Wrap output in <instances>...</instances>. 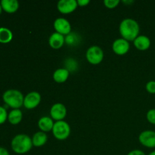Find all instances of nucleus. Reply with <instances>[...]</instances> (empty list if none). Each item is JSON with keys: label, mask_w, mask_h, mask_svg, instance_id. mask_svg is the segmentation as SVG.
<instances>
[{"label": "nucleus", "mask_w": 155, "mask_h": 155, "mask_svg": "<svg viewBox=\"0 0 155 155\" xmlns=\"http://www.w3.org/2000/svg\"><path fill=\"white\" fill-rule=\"evenodd\" d=\"M2 8L1 4H0V15H1V14H2Z\"/></svg>", "instance_id": "7c9ffc66"}, {"label": "nucleus", "mask_w": 155, "mask_h": 155, "mask_svg": "<svg viewBox=\"0 0 155 155\" xmlns=\"http://www.w3.org/2000/svg\"><path fill=\"white\" fill-rule=\"evenodd\" d=\"M130 48V42L123 38L116 39L112 44V50L118 55H124L129 51Z\"/></svg>", "instance_id": "9b49d317"}, {"label": "nucleus", "mask_w": 155, "mask_h": 155, "mask_svg": "<svg viewBox=\"0 0 155 155\" xmlns=\"http://www.w3.org/2000/svg\"><path fill=\"white\" fill-rule=\"evenodd\" d=\"M50 115L53 120H64L67 116V108L62 103H55L50 109Z\"/></svg>", "instance_id": "1a4fd4ad"}, {"label": "nucleus", "mask_w": 155, "mask_h": 155, "mask_svg": "<svg viewBox=\"0 0 155 155\" xmlns=\"http://www.w3.org/2000/svg\"><path fill=\"white\" fill-rule=\"evenodd\" d=\"M80 37L77 33L74 32H71L68 35L65 36V43L68 44V45L71 46H74L80 43Z\"/></svg>", "instance_id": "aec40b11"}, {"label": "nucleus", "mask_w": 155, "mask_h": 155, "mask_svg": "<svg viewBox=\"0 0 155 155\" xmlns=\"http://www.w3.org/2000/svg\"><path fill=\"white\" fill-rule=\"evenodd\" d=\"M127 155H146V154H145L144 151H141V150L135 149V150H133V151H130V152H129Z\"/></svg>", "instance_id": "a878e982"}, {"label": "nucleus", "mask_w": 155, "mask_h": 155, "mask_svg": "<svg viewBox=\"0 0 155 155\" xmlns=\"http://www.w3.org/2000/svg\"><path fill=\"white\" fill-rule=\"evenodd\" d=\"M134 46L140 51H146L151 46V39L145 35H139L133 41Z\"/></svg>", "instance_id": "ddd939ff"}, {"label": "nucleus", "mask_w": 155, "mask_h": 155, "mask_svg": "<svg viewBox=\"0 0 155 155\" xmlns=\"http://www.w3.org/2000/svg\"><path fill=\"white\" fill-rule=\"evenodd\" d=\"M139 141L142 145L148 148H155V131L145 130L139 136Z\"/></svg>", "instance_id": "6e6552de"}, {"label": "nucleus", "mask_w": 155, "mask_h": 155, "mask_svg": "<svg viewBox=\"0 0 155 155\" xmlns=\"http://www.w3.org/2000/svg\"><path fill=\"white\" fill-rule=\"evenodd\" d=\"M123 2L124 3H125V4H127V5H129V4H131V3H133L134 2L133 1H123Z\"/></svg>", "instance_id": "c85d7f7f"}, {"label": "nucleus", "mask_w": 155, "mask_h": 155, "mask_svg": "<svg viewBox=\"0 0 155 155\" xmlns=\"http://www.w3.org/2000/svg\"><path fill=\"white\" fill-rule=\"evenodd\" d=\"M119 30L123 39L130 42L134 41L139 36L140 27L139 23L134 19L126 18L121 21Z\"/></svg>", "instance_id": "f257e3e1"}, {"label": "nucleus", "mask_w": 155, "mask_h": 155, "mask_svg": "<svg viewBox=\"0 0 155 155\" xmlns=\"http://www.w3.org/2000/svg\"><path fill=\"white\" fill-rule=\"evenodd\" d=\"M47 141H48V136H47L46 133L42 131L36 133L32 138L33 145L34 147H37V148L45 145Z\"/></svg>", "instance_id": "dca6fc26"}, {"label": "nucleus", "mask_w": 155, "mask_h": 155, "mask_svg": "<svg viewBox=\"0 0 155 155\" xmlns=\"http://www.w3.org/2000/svg\"><path fill=\"white\" fill-rule=\"evenodd\" d=\"M0 4L2 10L8 14L15 13L19 8V2L17 0H2Z\"/></svg>", "instance_id": "2eb2a0df"}, {"label": "nucleus", "mask_w": 155, "mask_h": 155, "mask_svg": "<svg viewBox=\"0 0 155 155\" xmlns=\"http://www.w3.org/2000/svg\"><path fill=\"white\" fill-rule=\"evenodd\" d=\"M54 120L52 118L48 116L42 117L38 121V127H39L40 131L43 133H48V132L52 131L53 127H54Z\"/></svg>", "instance_id": "4468645a"}, {"label": "nucleus", "mask_w": 155, "mask_h": 155, "mask_svg": "<svg viewBox=\"0 0 155 155\" xmlns=\"http://www.w3.org/2000/svg\"><path fill=\"white\" fill-rule=\"evenodd\" d=\"M148 155H155V150H154V151H151V152L150 153V154H148Z\"/></svg>", "instance_id": "c756f323"}, {"label": "nucleus", "mask_w": 155, "mask_h": 155, "mask_svg": "<svg viewBox=\"0 0 155 155\" xmlns=\"http://www.w3.org/2000/svg\"><path fill=\"white\" fill-rule=\"evenodd\" d=\"M78 7L76 0H60L57 4V8L60 13L68 15L77 9Z\"/></svg>", "instance_id": "9d476101"}, {"label": "nucleus", "mask_w": 155, "mask_h": 155, "mask_svg": "<svg viewBox=\"0 0 155 155\" xmlns=\"http://www.w3.org/2000/svg\"><path fill=\"white\" fill-rule=\"evenodd\" d=\"M13 39L12 30L6 27H0V43H9Z\"/></svg>", "instance_id": "6ab92c4d"}, {"label": "nucleus", "mask_w": 155, "mask_h": 155, "mask_svg": "<svg viewBox=\"0 0 155 155\" xmlns=\"http://www.w3.org/2000/svg\"><path fill=\"white\" fill-rule=\"evenodd\" d=\"M53 27L55 30V32L64 36H66L67 35L72 32L71 31L72 28H71V23L64 18H56L55 21H54V24H53Z\"/></svg>", "instance_id": "0eeeda50"}, {"label": "nucleus", "mask_w": 155, "mask_h": 155, "mask_svg": "<svg viewBox=\"0 0 155 155\" xmlns=\"http://www.w3.org/2000/svg\"><path fill=\"white\" fill-rule=\"evenodd\" d=\"M145 89L146 91L150 94H155V81L151 80L148 82L145 85Z\"/></svg>", "instance_id": "393cba45"}, {"label": "nucleus", "mask_w": 155, "mask_h": 155, "mask_svg": "<svg viewBox=\"0 0 155 155\" xmlns=\"http://www.w3.org/2000/svg\"><path fill=\"white\" fill-rule=\"evenodd\" d=\"M86 58L88 62L91 64H99L104 59V51L101 47L98 45H92L86 51Z\"/></svg>", "instance_id": "39448f33"}, {"label": "nucleus", "mask_w": 155, "mask_h": 155, "mask_svg": "<svg viewBox=\"0 0 155 155\" xmlns=\"http://www.w3.org/2000/svg\"><path fill=\"white\" fill-rule=\"evenodd\" d=\"M65 43V36L60 33L54 32L48 38V44L50 47L54 49H59L62 48Z\"/></svg>", "instance_id": "f8f14e48"}, {"label": "nucleus", "mask_w": 155, "mask_h": 155, "mask_svg": "<svg viewBox=\"0 0 155 155\" xmlns=\"http://www.w3.org/2000/svg\"><path fill=\"white\" fill-rule=\"evenodd\" d=\"M70 72L66 68H58L53 74V80L58 83H63L68 80Z\"/></svg>", "instance_id": "f3484780"}, {"label": "nucleus", "mask_w": 155, "mask_h": 155, "mask_svg": "<svg viewBox=\"0 0 155 155\" xmlns=\"http://www.w3.org/2000/svg\"><path fill=\"white\" fill-rule=\"evenodd\" d=\"M32 139L26 134H18L12 139L11 147L12 151L18 154H24L33 148Z\"/></svg>", "instance_id": "f03ea898"}, {"label": "nucleus", "mask_w": 155, "mask_h": 155, "mask_svg": "<svg viewBox=\"0 0 155 155\" xmlns=\"http://www.w3.org/2000/svg\"><path fill=\"white\" fill-rule=\"evenodd\" d=\"M0 155H10V154L6 148L0 147Z\"/></svg>", "instance_id": "cd10ccee"}, {"label": "nucleus", "mask_w": 155, "mask_h": 155, "mask_svg": "<svg viewBox=\"0 0 155 155\" xmlns=\"http://www.w3.org/2000/svg\"><path fill=\"white\" fill-rule=\"evenodd\" d=\"M42 97L41 95L38 92L33 91L27 94L24 96V106L26 109L32 110L34 109L40 104Z\"/></svg>", "instance_id": "423d86ee"}, {"label": "nucleus", "mask_w": 155, "mask_h": 155, "mask_svg": "<svg viewBox=\"0 0 155 155\" xmlns=\"http://www.w3.org/2000/svg\"><path fill=\"white\" fill-rule=\"evenodd\" d=\"M52 134L56 139L60 141L65 140L71 134V127L64 120L54 122L52 129Z\"/></svg>", "instance_id": "20e7f679"}, {"label": "nucleus", "mask_w": 155, "mask_h": 155, "mask_svg": "<svg viewBox=\"0 0 155 155\" xmlns=\"http://www.w3.org/2000/svg\"><path fill=\"white\" fill-rule=\"evenodd\" d=\"M8 114L7 110L2 106H0V125L3 124L8 120Z\"/></svg>", "instance_id": "5701e85b"}, {"label": "nucleus", "mask_w": 155, "mask_h": 155, "mask_svg": "<svg viewBox=\"0 0 155 155\" xmlns=\"http://www.w3.org/2000/svg\"><path fill=\"white\" fill-rule=\"evenodd\" d=\"M147 120L150 123V124L155 125V108L150 109L146 114Z\"/></svg>", "instance_id": "b1692460"}, {"label": "nucleus", "mask_w": 155, "mask_h": 155, "mask_svg": "<svg viewBox=\"0 0 155 155\" xmlns=\"http://www.w3.org/2000/svg\"><path fill=\"white\" fill-rule=\"evenodd\" d=\"M120 1L119 0H104V5L106 8L109 9H113L116 8L120 4Z\"/></svg>", "instance_id": "4be33fe9"}, {"label": "nucleus", "mask_w": 155, "mask_h": 155, "mask_svg": "<svg viewBox=\"0 0 155 155\" xmlns=\"http://www.w3.org/2000/svg\"><path fill=\"white\" fill-rule=\"evenodd\" d=\"M90 1L89 0H77V5L80 7H84L86 6L87 5L89 4Z\"/></svg>", "instance_id": "bb28decb"}, {"label": "nucleus", "mask_w": 155, "mask_h": 155, "mask_svg": "<svg viewBox=\"0 0 155 155\" xmlns=\"http://www.w3.org/2000/svg\"><path fill=\"white\" fill-rule=\"evenodd\" d=\"M23 119V113L20 109H13L11 110L8 116V120L12 125L20 124Z\"/></svg>", "instance_id": "a211bd4d"}, {"label": "nucleus", "mask_w": 155, "mask_h": 155, "mask_svg": "<svg viewBox=\"0 0 155 155\" xmlns=\"http://www.w3.org/2000/svg\"><path fill=\"white\" fill-rule=\"evenodd\" d=\"M2 99L5 104L13 109H19L24 105V96L18 89H8L3 93Z\"/></svg>", "instance_id": "7ed1b4c3"}, {"label": "nucleus", "mask_w": 155, "mask_h": 155, "mask_svg": "<svg viewBox=\"0 0 155 155\" xmlns=\"http://www.w3.org/2000/svg\"><path fill=\"white\" fill-rule=\"evenodd\" d=\"M65 64H66V68L68 71H69V72L71 71H76V69L77 68V63L76 61V60L73 58H68L67 59L66 61H65Z\"/></svg>", "instance_id": "412c9836"}]
</instances>
